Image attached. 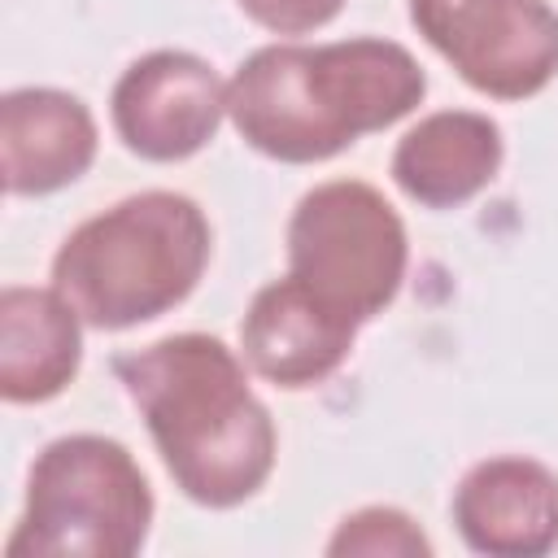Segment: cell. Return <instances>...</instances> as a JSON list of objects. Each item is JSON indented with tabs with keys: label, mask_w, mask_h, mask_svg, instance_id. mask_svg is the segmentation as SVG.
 I'll use <instances>...</instances> for the list:
<instances>
[{
	"label": "cell",
	"mask_w": 558,
	"mask_h": 558,
	"mask_svg": "<svg viewBox=\"0 0 558 558\" xmlns=\"http://www.w3.org/2000/svg\"><path fill=\"white\" fill-rule=\"evenodd\" d=\"M427 92L423 65L392 39L266 44L227 83V113L262 157L310 166L405 118Z\"/></svg>",
	"instance_id": "obj_1"
},
{
	"label": "cell",
	"mask_w": 558,
	"mask_h": 558,
	"mask_svg": "<svg viewBox=\"0 0 558 558\" xmlns=\"http://www.w3.org/2000/svg\"><path fill=\"white\" fill-rule=\"evenodd\" d=\"M113 371L183 497L227 510L266 484L275 471V423L253 397L244 362L218 336H166L122 353Z\"/></svg>",
	"instance_id": "obj_2"
},
{
	"label": "cell",
	"mask_w": 558,
	"mask_h": 558,
	"mask_svg": "<svg viewBox=\"0 0 558 558\" xmlns=\"http://www.w3.org/2000/svg\"><path fill=\"white\" fill-rule=\"evenodd\" d=\"M209 244V218L192 196L140 192L65 235L52 257V288L83 323L126 331L192 296Z\"/></svg>",
	"instance_id": "obj_3"
},
{
	"label": "cell",
	"mask_w": 558,
	"mask_h": 558,
	"mask_svg": "<svg viewBox=\"0 0 558 558\" xmlns=\"http://www.w3.org/2000/svg\"><path fill=\"white\" fill-rule=\"evenodd\" d=\"M153 523V488L126 445L61 436L31 466L26 510L4 541L9 558H131Z\"/></svg>",
	"instance_id": "obj_4"
},
{
	"label": "cell",
	"mask_w": 558,
	"mask_h": 558,
	"mask_svg": "<svg viewBox=\"0 0 558 558\" xmlns=\"http://www.w3.org/2000/svg\"><path fill=\"white\" fill-rule=\"evenodd\" d=\"M405 262V222L371 183L331 179L296 201L288 222V270L349 318L366 323L392 305Z\"/></svg>",
	"instance_id": "obj_5"
},
{
	"label": "cell",
	"mask_w": 558,
	"mask_h": 558,
	"mask_svg": "<svg viewBox=\"0 0 558 558\" xmlns=\"http://www.w3.org/2000/svg\"><path fill=\"white\" fill-rule=\"evenodd\" d=\"M410 22L484 96L523 100L558 74V13L545 0H410Z\"/></svg>",
	"instance_id": "obj_6"
},
{
	"label": "cell",
	"mask_w": 558,
	"mask_h": 558,
	"mask_svg": "<svg viewBox=\"0 0 558 558\" xmlns=\"http://www.w3.org/2000/svg\"><path fill=\"white\" fill-rule=\"evenodd\" d=\"M113 131L148 161H183L201 153L227 113V83L209 61L157 48L113 83Z\"/></svg>",
	"instance_id": "obj_7"
},
{
	"label": "cell",
	"mask_w": 558,
	"mask_h": 558,
	"mask_svg": "<svg viewBox=\"0 0 558 558\" xmlns=\"http://www.w3.org/2000/svg\"><path fill=\"white\" fill-rule=\"evenodd\" d=\"M357 327V318L323 301L288 270L283 279L257 288V296L248 301L240 344L248 366L275 388H310L349 357Z\"/></svg>",
	"instance_id": "obj_8"
},
{
	"label": "cell",
	"mask_w": 558,
	"mask_h": 558,
	"mask_svg": "<svg viewBox=\"0 0 558 558\" xmlns=\"http://www.w3.org/2000/svg\"><path fill=\"white\" fill-rule=\"evenodd\" d=\"M453 523L475 554H549L558 545V475L536 458H484L453 493Z\"/></svg>",
	"instance_id": "obj_9"
},
{
	"label": "cell",
	"mask_w": 558,
	"mask_h": 558,
	"mask_svg": "<svg viewBox=\"0 0 558 558\" xmlns=\"http://www.w3.org/2000/svg\"><path fill=\"white\" fill-rule=\"evenodd\" d=\"M96 157V122L87 105L57 87H17L0 100V166L13 196H48Z\"/></svg>",
	"instance_id": "obj_10"
},
{
	"label": "cell",
	"mask_w": 558,
	"mask_h": 558,
	"mask_svg": "<svg viewBox=\"0 0 558 558\" xmlns=\"http://www.w3.org/2000/svg\"><path fill=\"white\" fill-rule=\"evenodd\" d=\"M501 153V131L488 113L440 109L401 135L392 153V179L410 201L449 209L497 179Z\"/></svg>",
	"instance_id": "obj_11"
},
{
	"label": "cell",
	"mask_w": 558,
	"mask_h": 558,
	"mask_svg": "<svg viewBox=\"0 0 558 558\" xmlns=\"http://www.w3.org/2000/svg\"><path fill=\"white\" fill-rule=\"evenodd\" d=\"M78 310L57 288L0 292V392L13 405L57 397L83 362Z\"/></svg>",
	"instance_id": "obj_12"
},
{
	"label": "cell",
	"mask_w": 558,
	"mask_h": 558,
	"mask_svg": "<svg viewBox=\"0 0 558 558\" xmlns=\"http://www.w3.org/2000/svg\"><path fill=\"white\" fill-rule=\"evenodd\" d=\"M327 554L336 558H418L432 554V541L423 536V527L392 510V506H366L349 519H340L336 536L327 541Z\"/></svg>",
	"instance_id": "obj_13"
},
{
	"label": "cell",
	"mask_w": 558,
	"mask_h": 558,
	"mask_svg": "<svg viewBox=\"0 0 558 558\" xmlns=\"http://www.w3.org/2000/svg\"><path fill=\"white\" fill-rule=\"evenodd\" d=\"M257 26L275 31V35H305V31H318L327 26L344 0H235Z\"/></svg>",
	"instance_id": "obj_14"
}]
</instances>
